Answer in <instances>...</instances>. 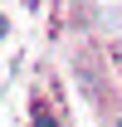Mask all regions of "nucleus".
Returning <instances> with one entry per match:
<instances>
[{
    "mask_svg": "<svg viewBox=\"0 0 122 127\" xmlns=\"http://www.w3.org/2000/svg\"><path fill=\"white\" fill-rule=\"evenodd\" d=\"M34 127H59V122H54L49 112H39V117H34Z\"/></svg>",
    "mask_w": 122,
    "mask_h": 127,
    "instance_id": "obj_1",
    "label": "nucleus"
},
{
    "mask_svg": "<svg viewBox=\"0 0 122 127\" xmlns=\"http://www.w3.org/2000/svg\"><path fill=\"white\" fill-rule=\"evenodd\" d=\"M117 127H122V122H117Z\"/></svg>",
    "mask_w": 122,
    "mask_h": 127,
    "instance_id": "obj_3",
    "label": "nucleus"
},
{
    "mask_svg": "<svg viewBox=\"0 0 122 127\" xmlns=\"http://www.w3.org/2000/svg\"><path fill=\"white\" fill-rule=\"evenodd\" d=\"M0 34H5V20H0Z\"/></svg>",
    "mask_w": 122,
    "mask_h": 127,
    "instance_id": "obj_2",
    "label": "nucleus"
}]
</instances>
